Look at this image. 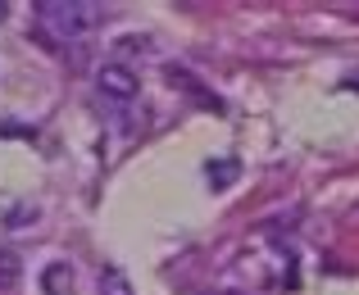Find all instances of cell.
Returning <instances> with one entry per match:
<instances>
[{
    "label": "cell",
    "mask_w": 359,
    "mask_h": 295,
    "mask_svg": "<svg viewBox=\"0 0 359 295\" xmlns=\"http://www.w3.org/2000/svg\"><path fill=\"white\" fill-rule=\"evenodd\" d=\"M32 14L55 41H78L105 23V5H96V0H36Z\"/></svg>",
    "instance_id": "cell-1"
},
{
    "label": "cell",
    "mask_w": 359,
    "mask_h": 295,
    "mask_svg": "<svg viewBox=\"0 0 359 295\" xmlns=\"http://www.w3.org/2000/svg\"><path fill=\"white\" fill-rule=\"evenodd\" d=\"M96 91L109 104H128V100H137L141 78L128 69V64H100V69H96Z\"/></svg>",
    "instance_id": "cell-2"
},
{
    "label": "cell",
    "mask_w": 359,
    "mask_h": 295,
    "mask_svg": "<svg viewBox=\"0 0 359 295\" xmlns=\"http://www.w3.org/2000/svg\"><path fill=\"white\" fill-rule=\"evenodd\" d=\"M73 287H78V277H73V263L55 259L50 268H41V291H46V295H73Z\"/></svg>",
    "instance_id": "cell-3"
},
{
    "label": "cell",
    "mask_w": 359,
    "mask_h": 295,
    "mask_svg": "<svg viewBox=\"0 0 359 295\" xmlns=\"http://www.w3.org/2000/svg\"><path fill=\"white\" fill-rule=\"evenodd\" d=\"M237 177H241V164H237V159H210V164H205V182H210L214 191L232 186Z\"/></svg>",
    "instance_id": "cell-4"
},
{
    "label": "cell",
    "mask_w": 359,
    "mask_h": 295,
    "mask_svg": "<svg viewBox=\"0 0 359 295\" xmlns=\"http://www.w3.org/2000/svg\"><path fill=\"white\" fill-rule=\"evenodd\" d=\"M96 291L100 295H132V282H128V273H123V268L105 263V268L96 273Z\"/></svg>",
    "instance_id": "cell-5"
},
{
    "label": "cell",
    "mask_w": 359,
    "mask_h": 295,
    "mask_svg": "<svg viewBox=\"0 0 359 295\" xmlns=\"http://www.w3.org/2000/svg\"><path fill=\"white\" fill-rule=\"evenodd\" d=\"M18 277H23V259L14 250H0V291H14Z\"/></svg>",
    "instance_id": "cell-6"
},
{
    "label": "cell",
    "mask_w": 359,
    "mask_h": 295,
    "mask_svg": "<svg viewBox=\"0 0 359 295\" xmlns=\"http://www.w3.org/2000/svg\"><path fill=\"white\" fill-rule=\"evenodd\" d=\"M137 46H146V36H123V41H118V50H123V55H132Z\"/></svg>",
    "instance_id": "cell-7"
},
{
    "label": "cell",
    "mask_w": 359,
    "mask_h": 295,
    "mask_svg": "<svg viewBox=\"0 0 359 295\" xmlns=\"http://www.w3.org/2000/svg\"><path fill=\"white\" fill-rule=\"evenodd\" d=\"M346 87H351V91H359V73H346Z\"/></svg>",
    "instance_id": "cell-8"
},
{
    "label": "cell",
    "mask_w": 359,
    "mask_h": 295,
    "mask_svg": "<svg viewBox=\"0 0 359 295\" xmlns=\"http://www.w3.org/2000/svg\"><path fill=\"white\" fill-rule=\"evenodd\" d=\"M5 14H9V5H5V0H0V23H5Z\"/></svg>",
    "instance_id": "cell-9"
}]
</instances>
